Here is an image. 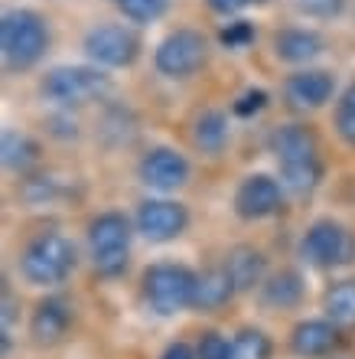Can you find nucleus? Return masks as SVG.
Returning <instances> with one entry per match:
<instances>
[{
	"label": "nucleus",
	"mask_w": 355,
	"mask_h": 359,
	"mask_svg": "<svg viewBox=\"0 0 355 359\" xmlns=\"http://www.w3.org/2000/svg\"><path fill=\"white\" fill-rule=\"evenodd\" d=\"M85 53L95 66L124 69L141 56V36L121 23H102L85 33Z\"/></svg>",
	"instance_id": "9"
},
{
	"label": "nucleus",
	"mask_w": 355,
	"mask_h": 359,
	"mask_svg": "<svg viewBox=\"0 0 355 359\" xmlns=\"http://www.w3.org/2000/svg\"><path fill=\"white\" fill-rule=\"evenodd\" d=\"M267 104V92H261V88H251V92H244L238 102H235V114H242V118H248V114H258Z\"/></svg>",
	"instance_id": "28"
},
{
	"label": "nucleus",
	"mask_w": 355,
	"mask_h": 359,
	"mask_svg": "<svg viewBox=\"0 0 355 359\" xmlns=\"http://www.w3.org/2000/svg\"><path fill=\"white\" fill-rule=\"evenodd\" d=\"M251 39H254V27L248 20H235V23H228V27L222 29V43L228 49H244Z\"/></svg>",
	"instance_id": "27"
},
{
	"label": "nucleus",
	"mask_w": 355,
	"mask_h": 359,
	"mask_svg": "<svg viewBox=\"0 0 355 359\" xmlns=\"http://www.w3.org/2000/svg\"><path fill=\"white\" fill-rule=\"evenodd\" d=\"M160 359H199V356H196V350H193L189 343L176 340V343H169L167 350H163V356Z\"/></svg>",
	"instance_id": "31"
},
{
	"label": "nucleus",
	"mask_w": 355,
	"mask_h": 359,
	"mask_svg": "<svg viewBox=\"0 0 355 359\" xmlns=\"http://www.w3.org/2000/svg\"><path fill=\"white\" fill-rule=\"evenodd\" d=\"M196 356L199 359H232V343L225 340L222 333L209 330V333H202V337H199Z\"/></svg>",
	"instance_id": "26"
},
{
	"label": "nucleus",
	"mask_w": 355,
	"mask_h": 359,
	"mask_svg": "<svg viewBox=\"0 0 355 359\" xmlns=\"http://www.w3.org/2000/svg\"><path fill=\"white\" fill-rule=\"evenodd\" d=\"M336 131L349 147H355V82L342 92V98L336 104Z\"/></svg>",
	"instance_id": "24"
},
{
	"label": "nucleus",
	"mask_w": 355,
	"mask_h": 359,
	"mask_svg": "<svg viewBox=\"0 0 355 359\" xmlns=\"http://www.w3.org/2000/svg\"><path fill=\"white\" fill-rule=\"evenodd\" d=\"M222 268L228 271V278H232L235 291H251L254 284H264V268H267V262H264V255L258 248L238 245L225 255Z\"/></svg>",
	"instance_id": "16"
},
{
	"label": "nucleus",
	"mask_w": 355,
	"mask_h": 359,
	"mask_svg": "<svg viewBox=\"0 0 355 359\" xmlns=\"http://www.w3.org/2000/svg\"><path fill=\"white\" fill-rule=\"evenodd\" d=\"M232 359H271V340L264 330H242L232 340Z\"/></svg>",
	"instance_id": "23"
},
{
	"label": "nucleus",
	"mask_w": 355,
	"mask_h": 359,
	"mask_svg": "<svg viewBox=\"0 0 355 359\" xmlns=\"http://www.w3.org/2000/svg\"><path fill=\"white\" fill-rule=\"evenodd\" d=\"M303 301V278L297 271H277L261 284V304L274 311H290Z\"/></svg>",
	"instance_id": "18"
},
{
	"label": "nucleus",
	"mask_w": 355,
	"mask_h": 359,
	"mask_svg": "<svg viewBox=\"0 0 355 359\" xmlns=\"http://www.w3.org/2000/svg\"><path fill=\"white\" fill-rule=\"evenodd\" d=\"M235 294L238 291H235L228 271H225V268H212V271L199 274L196 304H193V307H199V311H218V307H225V304L232 301Z\"/></svg>",
	"instance_id": "19"
},
{
	"label": "nucleus",
	"mask_w": 355,
	"mask_h": 359,
	"mask_svg": "<svg viewBox=\"0 0 355 359\" xmlns=\"http://www.w3.org/2000/svg\"><path fill=\"white\" fill-rule=\"evenodd\" d=\"M0 49L13 72L33 69L49 49V27L36 10H10L0 20Z\"/></svg>",
	"instance_id": "2"
},
{
	"label": "nucleus",
	"mask_w": 355,
	"mask_h": 359,
	"mask_svg": "<svg viewBox=\"0 0 355 359\" xmlns=\"http://www.w3.org/2000/svg\"><path fill=\"white\" fill-rule=\"evenodd\" d=\"M300 252L309 265L316 268H339L355 262V236L346 226H339L333 219H319L307 229V236L300 242Z\"/></svg>",
	"instance_id": "8"
},
{
	"label": "nucleus",
	"mask_w": 355,
	"mask_h": 359,
	"mask_svg": "<svg viewBox=\"0 0 355 359\" xmlns=\"http://www.w3.org/2000/svg\"><path fill=\"white\" fill-rule=\"evenodd\" d=\"M137 173H141V180L150 189L169 193V189H179L189 180V161L173 147H153V151H147L141 157Z\"/></svg>",
	"instance_id": "12"
},
{
	"label": "nucleus",
	"mask_w": 355,
	"mask_h": 359,
	"mask_svg": "<svg viewBox=\"0 0 355 359\" xmlns=\"http://www.w3.org/2000/svg\"><path fill=\"white\" fill-rule=\"evenodd\" d=\"M336 92V79L326 69H303V72H293L284 86V98H287L290 108L297 111H316L333 98Z\"/></svg>",
	"instance_id": "13"
},
{
	"label": "nucleus",
	"mask_w": 355,
	"mask_h": 359,
	"mask_svg": "<svg viewBox=\"0 0 355 359\" xmlns=\"http://www.w3.org/2000/svg\"><path fill=\"white\" fill-rule=\"evenodd\" d=\"M189 212L173 199H144L137 209V232L150 242H173L186 232Z\"/></svg>",
	"instance_id": "11"
},
{
	"label": "nucleus",
	"mask_w": 355,
	"mask_h": 359,
	"mask_svg": "<svg viewBox=\"0 0 355 359\" xmlns=\"http://www.w3.org/2000/svg\"><path fill=\"white\" fill-rule=\"evenodd\" d=\"M284 203V189L281 183L267 173H251L244 177L235 189V212L248 222H258V219L277 216Z\"/></svg>",
	"instance_id": "10"
},
{
	"label": "nucleus",
	"mask_w": 355,
	"mask_h": 359,
	"mask_svg": "<svg viewBox=\"0 0 355 359\" xmlns=\"http://www.w3.org/2000/svg\"><path fill=\"white\" fill-rule=\"evenodd\" d=\"M0 151H4V163L17 173H27L39 161V144L20 131H4V147Z\"/></svg>",
	"instance_id": "22"
},
{
	"label": "nucleus",
	"mask_w": 355,
	"mask_h": 359,
	"mask_svg": "<svg viewBox=\"0 0 355 359\" xmlns=\"http://www.w3.org/2000/svg\"><path fill=\"white\" fill-rule=\"evenodd\" d=\"M323 311H326V320H333L339 330L355 327V278L346 281H336L323 297Z\"/></svg>",
	"instance_id": "20"
},
{
	"label": "nucleus",
	"mask_w": 355,
	"mask_h": 359,
	"mask_svg": "<svg viewBox=\"0 0 355 359\" xmlns=\"http://www.w3.org/2000/svg\"><path fill=\"white\" fill-rule=\"evenodd\" d=\"M346 7V0H300V10H307L309 17H336Z\"/></svg>",
	"instance_id": "29"
},
{
	"label": "nucleus",
	"mask_w": 355,
	"mask_h": 359,
	"mask_svg": "<svg viewBox=\"0 0 355 359\" xmlns=\"http://www.w3.org/2000/svg\"><path fill=\"white\" fill-rule=\"evenodd\" d=\"M20 268L29 284H39V287L62 284L75 271V245L59 232H43L27 245Z\"/></svg>",
	"instance_id": "3"
},
{
	"label": "nucleus",
	"mask_w": 355,
	"mask_h": 359,
	"mask_svg": "<svg viewBox=\"0 0 355 359\" xmlns=\"http://www.w3.org/2000/svg\"><path fill=\"white\" fill-rule=\"evenodd\" d=\"M274 53L284 62H309L323 53V36L313 29H284L274 36Z\"/></svg>",
	"instance_id": "17"
},
{
	"label": "nucleus",
	"mask_w": 355,
	"mask_h": 359,
	"mask_svg": "<svg viewBox=\"0 0 355 359\" xmlns=\"http://www.w3.org/2000/svg\"><path fill=\"white\" fill-rule=\"evenodd\" d=\"M88 248H92L95 271L102 278L124 274L127 252H131V222L121 212H102L88 226Z\"/></svg>",
	"instance_id": "5"
},
{
	"label": "nucleus",
	"mask_w": 355,
	"mask_h": 359,
	"mask_svg": "<svg viewBox=\"0 0 355 359\" xmlns=\"http://www.w3.org/2000/svg\"><path fill=\"white\" fill-rule=\"evenodd\" d=\"M215 13H238V10L251 7V4H264V0H206Z\"/></svg>",
	"instance_id": "30"
},
{
	"label": "nucleus",
	"mask_w": 355,
	"mask_h": 359,
	"mask_svg": "<svg viewBox=\"0 0 355 359\" xmlns=\"http://www.w3.org/2000/svg\"><path fill=\"white\" fill-rule=\"evenodd\" d=\"M72 327V307H69L62 297H46L33 311V320H29V337L39 343V346H53L69 333Z\"/></svg>",
	"instance_id": "14"
},
{
	"label": "nucleus",
	"mask_w": 355,
	"mask_h": 359,
	"mask_svg": "<svg viewBox=\"0 0 355 359\" xmlns=\"http://www.w3.org/2000/svg\"><path fill=\"white\" fill-rule=\"evenodd\" d=\"M39 88H43V95L49 102L72 108V104H85L102 98L108 92V76L98 66H59L53 72H46Z\"/></svg>",
	"instance_id": "6"
},
{
	"label": "nucleus",
	"mask_w": 355,
	"mask_h": 359,
	"mask_svg": "<svg viewBox=\"0 0 355 359\" xmlns=\"http://www.w3.org/2000/svg\"><path fill=\"white\" fill-rule=\"evenodd\" d=\"M118 7L127 20L134 23H150V20H157L167 13L169 0H118Z\"/></svg>",
	"instance_id": "25"
},
{
	"label": "nucleus",
	"mask_w": 355,
	"mask_h": 359,
	"mask_svg": "<svg viewBox=\"0 0 355 359\" xmlns=\"http://www.w3.org/2000/svg\"><path fill=\"white\" fill-rule=\"evenodd\" d=\"M209 43L199 29H173L153 53L157 72L167 79H189L206 66Z\"/></svg>",
	"instance_id": "7"
},
{
	"label": "nucleus",
	"mask_w": 355,
	"mask_h": 359,
	"mask_svg": "<svg viewBox=\"0 0 355 359\" xmlns=\"http://www.w3.org/2000/svg\"><path fill=\"white\" fill-rule=\"evenodd\" d=\"M339 346V327L333 320H303L290 333V350L303 359H319Z\"/></svg>",
	"instance_id": "15"
},
{
	"label": "nucleus",
	"mask_w": 355,
	"mask_h": 359,
	"mask_svg": "<svg viewBox=\"0 0 355 359\" xmlns=\"http://www.w3.org/2000/svg\"><path fill=\"white\" fill-rule=\"evenodd\" d=\"M271 154L277 157L284 187L293 189L297 196H307L323 180V163H319V144L313 131L303 124H284L271 134Z\"/></svg>",
	"instance_id": "1"
},
{
	"label": "nucleus",
	"mask_w": 355,
	"mask_h": 359,
	"mask_svg": "<svg viewBox=\"0 0 355 359\" xmlns=\"http://www.w3.org/2000/svg\"><path fill=\"white\" fill-rule=\"evenodd\" d=\"M193 141L199 151L206 154H222L228 144V118L222 111H202L193 128Z\"/></svg>",
	"instance_id": "21"
},
{
	"label": "nucleus",
	"mask_w": 355,
	"mask_h": 359,
	"mask_svg": "<svg viewBox=\"0 0 355 359\" xmlns=\"http://www.w3.org/2000/svg\"><path fill=\"white\" fill-rule=\"evenodd\" d=\"M196 284L199 274H193L186 265L163 262V265H150L144 271V297H147L150 311L173 317L196 304Z\"/></svg>",
	"instance_id": "4"
}]
</instances>
